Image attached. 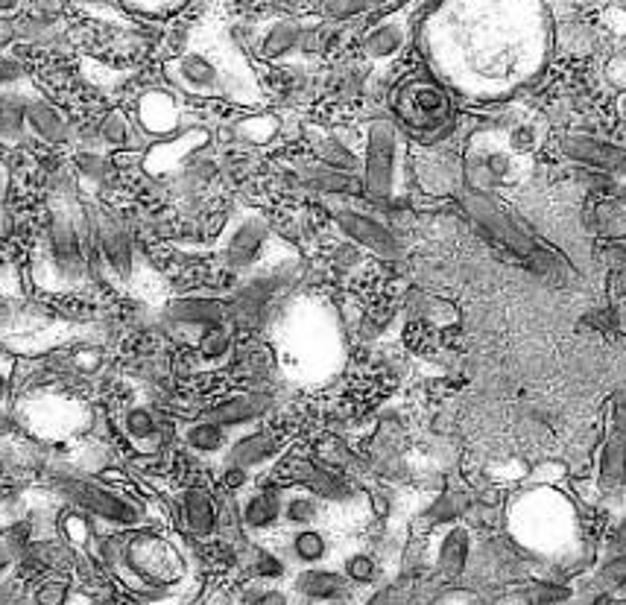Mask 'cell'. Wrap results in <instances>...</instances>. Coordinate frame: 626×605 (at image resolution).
<instances>
[{"label": "cell", "mask_w": 626, "mask_h": 605, "mask_svg": "<svg viewBox=\"0 0 626 605\" xmlns=\"http://www.w3.org/2000/svg\"><path fill=\"white\" fill-rule=\"evenodd\" d=\"M293 591L313 603H334V600H349L352 582L343 576V570L305 568L296 573Z\"/></svg>", "instance_id": "obj_15"}, {"label": "cell", "mask_w": 626, "mask_h": 605, "mask_svg": "<svg viewBox=\"0 0 626 605\" xmlns=\"http://www.w3.org/2000/svg\"><path fill=\"white\" fill-rule=\"evenodd\" d=\"M27 132L36 135L44 144H62L71 135L68 120L62 117V112L50 100H44L41 94L27 97Z\"/></svg>", "instance_id": "obj_21"}, {"label": "cell", "mask_w": 626, "mask_h": 605, "mask_svg": "<svg viewBox=\"0 0 626 605\" xmlns=\"http://www.w3.org/2000/svg\"><path fill=\"white\" fill-rule=\"evenodd\" d=\"M270 240H273V231H270V223L264 217H258V214L240 217L237 223L229 226L223 243H220L223 264L235 269V272L258 266L264 252L270 249Z\"/></svg>", "instance_id": "obj_8"}, {"label": "cell", "mask_w": 626, "mask_h": 605, "mask_svg": "<svg viewBox=\"0 0 626 605\" xmlns=\"http://www.w3.org/2000/svg\"><path fill=\"white\" fill-rule=\"evenodd\" d=\"M109 562L138 588H167L185 576L182 553L158 532H129L123 541H112Z\"/></svg>", "instance_id": "obj_3"}, {"label": "cell", "mask_w": 626, "mask_h": 605, "mask_svg": "<svg viewBox=\"0 0 626 605\" xmlns=\"http://www.w3.org/2000/svg\"><path fill=\"white\" fill-rule=\"evenodd\" d=\"M281 287H284V278L281 275H258V278H252L237 293L235 302L229 304L232 325H237V328H255L264 319L267 304L273 302V296Z\"/></svg>", "instance_id": "obj_13"}, {"label": "cell", "mask_w": 626, "mask_h": 605, "mask_svg": "<svg viewBox=\"0 0 626 605\" xmlns=\"http://www.w3.org/2000/svg\"><path fill=\"white\" fill-rule=\"evenodd\" d=\"M270 398L264 395V392H243V395H235V398H229V401H223V404H217V407H211L208 410V421H214V424H220V427H243V424H249V421H255V418H261L267 410H270Z\"/></svg>", "instance_id": "obj_22"}, {"label": "cell", "mask_w": 626, "mask_h": 605, "mask_svg": "<svg viewBox=\"0 0 626 605\" xmlns=\"http://www.w3.org/2000/svg\"><path fill=\"white\" fill-rule=\"evenodd\" d=\"M275 132H278V117L273 114H255L235 126L237 138L249 141V144H267V141H273Z\"/></svg>", "instance_id": "obj_36"}, {"label": "cell", "mask_w": 626, "mask_h": 605, "mask_svg": "<svg viewBox=\"0 0 626 605\" xmlns=\"http://www.w3.org/2000/svg\"><path fill=\"white\" fill-rule=\"evenodd\" d=\"M164 74L170 76L173 85H179L182 91L196 94V97H232L237 100L229 76L223 74V68L205 53H182L179 59L164 65Z\"/></svg>", "instance_id": "obj_7"}, {"label": "cell", "mask_w": 626, "mask_h": 605, "mask_svg": "<svg viewBox=\"0 0 626 605\" xmlns=\"http://www.w3.org/2000/svg\"><path fill=\"white\" fill-rule=\"evenodd\" d=\"M597 582H600L603 588H624L626 585V553L615 556L612 562H606V565H603V570H600V576H597Z\"/></svg>", "instance_id": "obj_42"}, {"label": "cell", "mask_w": 626, "mask_h": 605, "mask_svg": "<svg viewBox=\"0 0 626 605\" xmlns=\"http://www.w3.org/2000/svg\"><path fill=\"white\" fill-rule=\"evenodd\" d=\"M612 424L618 436H626V395H618L612 404Z\"/></svg>", "instance_id": "obj_46"}, {"label": "cell", "mask_w": 626, "mask_h": 605, "mask_svg": "<svg viewBox=\"0 0 626 605\" xmlns=\"http://www.w3.org/2000/svg\"><path fill=\"white\" fill-rule=\"evenodd\" d=\"M6 190H9V173L0 164V214H3V205H6Z\"/></svg>", "instance_id": "obj_48"}, {"label": "cell", "mask_w": 626, "mask_h": 605, "mask_svg": "<svg viewBox=\"0 0 626 605\" xmlns=\"http://www.w3.org/2000/svg\"><path fill=\"white\" fill-rule=\"evenodd\" d=\"M290 556L305 568H319L331 556V541L316 527H302L290 535Z\"/></svg>", "instance_id": "obj_27"}, {"label": "cell", "mask_w": 626, "mask_h": 605, "mask_svg": "<svg viewBox=\"0 0 626 605\" xmlns=\"http://www.w3.org/2000/svg\"><path fill=\"white\" fill-rule=\"evenodd\" d=\"M252 605H290V594L281 588H261L252 597Z\"/></svg>", "instance_id": "obj_44"}, {"label": "cell", "mask_w": 626, "mask_h": 605, "mask_svg": "<svg viewBox=\"0 0 626 605\" xmlns=\"http://www.w3.org/2000/svg\"><path fill=\"white\" fill-rule=\"evenodd\" d=\"M401 44H404V30L398 24H392V21H384V24H378L375 30L366 33L363 53L369 59H390V56H395L401 50Z\"/></svg>", "instance_id": "obj_33"}, {"label": "cell", "mask_w": 626, "mask_h": 605, "mask_svg": "<svg viewBox=\"0 0 626 605\" xmlns=\"http://www.w3.org/2000/svg\"><path fill=\"white\" fill-rule=\"evenodd\" d=\"M71 585L65 579H44L33 591V605H68Z\"/></svg>", "instance_id": "obj_39"}, {"label": "cell", "mask_w": 626, "mask_h": 605, "mask_svg": "<svg viewBox=\"0 0 626 605\" xmlns=\"http://www.w3.org/2000/svg\"><path fill=\"white\" fill-rule=\"evenodd\" d=\"M588 605H606V603H600V600H597V603H588Z\"/></svg>", "instance_id": "obj_51"}, {"label": "cell", "mask_w": 626, "mask_h": 605, "mask_svg": "<svg viewBox=\"0 0 626 605\" xmlns=\"http://www.w3.org/2000/svg\"><path fill=\"white\" fill-rule=\"evenodd\" d=\"M240 524L255 535L278 530L281 521V489H255L240 500Z\"/></svg>", "instance_id": "obj_16"}, {"label": "cell", "mask_w": 626, "mask_h": 605, "mask_svg": "<svg viewBox=\"0 0 626 605\" xmlns=\"http://www.w3.org/2000/svg\"><path fill=\"white\" fill-rule=\"evenodd\" d=\"M278 454H281V439L275 433H249V436H240L229 448L226 462L243 471H252V468L267 465Z\"/></svg>", "instance_id": "obj_23"}, {"label": "cell", "mask_w": 626, "mask_h": 605, "mask_svg": "<svg viewBox=\"0 0 626 605\" xmlns=\"http://www.w3.org/2000/svg\"><path fill=\"white\" fill-rule=\"evenodd\" d=\"M94 258V240L85 211L71 205H56L41 237V255L36 281L47 290H74L88 278Z\"/></svg>", "instance_id": "obj_1"}, {"label": "cell", "mask_w": 626, "mask_h": 605, "mask_svg": "<svg viewBox=\"0 0 626 605\" xmlns=\"http://www.w3.org/2000/svg\"><path fill=\"white\" fill-rule=\"evenodd\" d=\"M471 553H474V544H471L469 527L451 524L436 544V573L445 576V579L463 576L469 570Z\"/></svg>", "instance_id": "obj_17"}, {"label": "cell", "mask_w": 626, "mask_h": 605, "mask_svg": "<svg viewBox=\"0 0 626 605\" xmlns=\"http://www.w3.org/2000/svg\"><path fill=\"white\" fill-rule=\"evenodd\" d=\"M232 322H223V325H211V328H202L196 334V351L205 363H223L229 354H232Z\"/></svg>", "instance_id": "obj_31"}, {"label": "cell", "mask_w": 626, "mask_h": 605, "mask_svg": "<svg viewBox=\"0 0 626 605\" xmlns=\"http://www.w3.org/2000/svg\"><path fill=\"white\" fill-rule=\"evenodd\" d=\"M313 152H316L319 164H325L331 170H340V173H354L360 167V158L340 138H334L328 132L313 135Z\"/></svg>", "instance_id": "obj_30"}, {"label": "cell", "mask_w": 626, "mask_h": 605, "mask_svg": "<svg viewBox=\"0 0 626 605\" xmlns=\"http://www.w3.org/2000/svg\"><path fill=\"white\" fill-rule=\"evenodd\" d=\"M463 512V497L460 494H442L431 509H428V518L436 524H454Z\"/></svg>", "instance_id": "obj_40"}, {"label": "cell", "mask_w": 626, "mask_h": 605, "mask_svg": "<svg viewBox=\"0 0 626 605\" xmlns=\"http://www.w3.org/2000/svg\"><path fill=\"white\" fill-rule=\"evenodd\" d=\"M179 518H182V527L196 535V538H211L217 527H220V506H217V497L202 489V486H191V489H182L179 492Z\"/></svg>", "instance_id": "obj_14"}, {"label": "cell", "mask_w": 626, "mask_h": 605, "mask_svg": "<svg viewBox=\"0 0 626 605\" xmlns=\"http://www.w3.org/2000/svg\"><path fill=\"white\" fill-rule=\"evenodd\" d=\"M302 182H308L311 188L322 190V193H346V190L354 188L352 173H340V170H331L325 164L305 167L302 170Z\"/></svg>", "instance_id": "obj_34"}, {"label": "cell", "mask_w": 626, "mask_h": 605, "mask_svg": "<svg viewBox=\"0 0 626 605\" xmlns=\"http://www.w3.org/2000/svg\"><path fill=\"white\" fill-rule=\"evenodd\" d=\"M88 226H91V240H94V252L100 255V261L126 278L132 272V237L129 228L120 223L115 214L103 211V208H85Z\"/></svg>", "instance_id": "obj_10"}, {"label": "cell", "mask_w": 626, "mask_h": 605, "mask_svg": "<svg viewBox=\"0 0 626 605\" xmlns=\"http://www.w3.org/2000/svg\"><path fill=\"white\" fill-rule=\"evenodd\" d=\"M334 220H337L340 231L352 240L354 246H360V249L378 255V258H390V261L401 255V240L375 214L352 208V205H343V208H334Z\"/></svg>", "instance_id": "obj_9"}, {"label": "cell", "mask_w": 626, "mask_h": 605, "mask_svg": "<svg viewBox=\"0 0 626 605\" xmlns=\"http://www.w3.org/2000/svg\"><path fill=\"white\" fill-rule=\"evenodd\" d=\"M27 138V94L0 88V144L18 147Z\"/></svg>", "instance_id": "obj_24"}, {"label": "cell", "mask_w": 626, "mask_h": 605, "mask_svg": "<svg viewBox=\"0 0 626 605\" xmlns=\"http://www.w3.org/2000/svg\"><path fill=\"white\" fill-rule=\"evenodd\" d=\"M404 603H407V597H404V591H401V588H395V585H384V588H378L375 594H369L363 605H404Z\"/></svg>", "instance_id": "obj_43"}, {"label": "cell", "mask_w": 626, "mask_h": 605, "mask_svg": "<svg viewBox=\"0 0 626 605\" xmlns=\"http://www.w3.org/2000/svg\"><path fill=\"white\" fill-rule=\"evenodd\" d=\"M120 430L123 436L144 454H153L161 448V439H164V424L156 416L153 407H144V404H135V407H126L123 416H120Z\"/></svg>", "instance_id": "obj_19"}, {"label": "cell", "mask_w": 626, "mask_h": 605, "mask_svg": "<svg viewBox=\"0 0 626 605\" xmlns=\"http://www.w3.org/2000/svg\"><path fill=\"white\" fill-rule=\"evenodd\" d=\"M343 576H346L352 585H375L378 576H381V568H378L375 556L357 550L352 556H346V562H343Z\"/></svg>", "instance_id": "obj_37"}, {"label": "cell", "mask_w": 626, "mask_h": 605, "mask_svg": "<svg viewBox=\"0 0 626 605\" xmlns=\"http://www.w3.org/2000/svg\"><path fill=\"white\" fill-rule=\"evenodd\" d=\"M600 489L606 492H618L624 489L626 483V439L624 436H615L606 442L603 454H600Z\"/></svg>", "instance_id": "obj_29"}, {"label": "cell", "mask_w": 626, "mask_h": 605, "mask_svg": "<svg viewBox=\"0 0 626 605\" xmlns=\"http://www.w3.org/2000/svg\"><path fill=\"white\" fill-rule=\"evenodd\" d=\"M562 150L565 155L577 158V161H586L594 167H603V170H618L626 167V152L606 144V141H594V138H580V135H571L562 141Z\"/></svg>", "instance_id": "obj_25"}, {"label": "cell", "mask_w": 626, "mask_h": 605, "mask_svg": "<svg viewBox=\"0 0 626 605\" xmlns=\"http://www.w3.org/2000/svg\"><path fill=\"white\" fill-rule=\"evenodd\" d=\"M325 605H352V600H334V603H325Z\"/></svg>", "instance_id": "obj_50"}, {"label": "cell", "mask_w": 626, "mask_h": 605, "mask_svg": "<svg viewBox=\"0 0 626 605\" xmlns=\"http://www.w3.org/2000/svg\"><path fill=\"white\" fill-rule=\"evenodd\" d=\"M100 138L112 150H126L135 138V126L129 123V117L123 112H109L106 120L100 123Z\"/></svg>", "instance_id": "obj_35"}, {"label": "cell", "mask_w": 626, "mask_h": 605, "mask_svg": "<svg viewBox=\"0 0 626 605\" xmlns=\"http://www.w3.org/2000/svg\"><path fill=\"white\" fill-rule=\"evenodd\" d=\"M167 319L176 325H188V328H211V325H223L232 322L229 304L220 299H202V296H191V299H176L167 307Z\"/></svg>", "instance_id": "obj_18"}, {"label": "cell", "mask_w": 626, "mask_h": 605, "mask_svg": "<svg viewBox=\"0 0 626 605\" xmlns=\"http://www.w3.org/2000/svg\"><path fill=\"white\" fill-rule=\"evenodd\" d=\"M419 185L428 193H451L463 182V158L445 147H425L416 158Z\"/></svg>", "instance_id": "obj_12"}, {"label": "cell", "mask_w": 626, "mask_h": 605, "mask_svg": "<svg viewBox=\"0 0 626 605\" xmlns=\"http://www.w3.org/2000/svg\"><path fill=\"white\" fill-rule=\"evenodd\" d=\"M404 135L390 117H372L363 138V193L375 205H387L404 190Z\"/></svg>", "instance_id": "obj_4"}, {"label": "cell", "mask_w": 626, "mask_h": 605, "mask_svg": "<svg viewBox=\"0 0 626 605\" xmlns=\"http://www.w3.org/2000/svg\"><path fill=\"white\" fill-rule=\"evenodd\" d=\"M466 208H469V214L480 223V226L486 228L495 240H501L507 249H512L515 255H524V258H530L539 246L533 243V237H527V231L518 226V223H512V217L504 214V208L501 205H495L492 202V196H469V202H466Z\"/></svg>", "instance_id": "obj_11"}, {"label": "cell", "mask_w": 626, "mask_h": 605, "mask_svg": "<svg viewBox=\"0 0 626 605\" xmlns=\"http://www.w3.org/2000/svg\"><path fill=\"white\" fill-rule=\"evenodd\" d=\"M9 395H12V366L0 360V410L9 404Z\"/></svg>", "instance_id": "obj_45"}, {"label": "cell", "mask_w": 626, "mask_h": 605, "mask_svg": "<svg viewBox=\"0 0 626 605\" xmlns=\"http://www.w3.org/2000/svg\"><path fill=\"white\" fill-rule=\"evenodd\" d=\"M302 41H305V36H302V27H299V24H293V21H278L275 27H270V33L261 38V56H264V59H284V56L293 53Z\"/></svg>", "instance_id": "obj_32"}, {"label": "cell", "mask_w": 626, "mask_h": 605, "mask_svg": "<svg viewBox=\"0 0 626 605\" xmlns=\"http://www.w3.org/2000/svg\"><path fill=\"white\" fill-rule=\"evenodd\" d=\"M322 515V497L311 489H281V521L290 527H313Z\"/></svg>", "instance_id": "obj_26"}, {"label": "cell", "mask_w": 626, "mask_h": 605, "mask_svg": "<svg viewBox=\"0 0 626 605\" xmlns=\"http://www.w3.org/2000/svg\"><path fill=\"white\" fill-rule=\"evenodd\" d=\"M395 112L398 117L416 129V132H436L445 126L448 112H451V103H448V94L428 79H413L407 82L404 88H398L395 94Z\"/></svg>", "instance_id": "obj_6"}, {"label": "cell", "mask_w": 626, "mask_h": 605, "mask_svg": "<svg viewBox=\"0 0 626 605\" xmlns=\"http://www.w3.org/2000/svg\"><path fill=\"white\" fill-rule=\"evenodd\" d=\"M524 150L507 129H477L471 132L463 150V179L477 196H489L521 179Z\"/></svg>", "instance_id": "obj_2"}, {"label": "cell", "mask_w": 626, "mask_h": 605, "mask_svg": "<svg viewBox=\"0 0 626 605\" xmlns=\"http://www.w3.org/2000/svg\"><path fill=\"white\" fill-rule=\"evenodd\" d=\"M62 492L77 506L79 512H85L88 518L112 527V530L138 532L150 530L156 521V512L150 503L132 497V494L109 489L97 480H79V477H62Z\"/></svg>", "instance_id": "obj_5"}, {"label": "cell", "mask_w": 626, "mask_h": 605, "mask_svg": "<svg viewBox=\"0 0 626 605\" xmlns=\"http://www.w3.org/2000/svg\"><path fill=\"white\" fill-rule=\"evenodd\" d=\"M12 565H15V553H12L9 541H6V538H0V579L12 570Z\"/></svg>", "instance_id": "obj_47"}, {"label": "cell", "mask_w": 626, "mask_h": 605, "mask_svg": "<svg viewBox=\"0 0 626 605\" xmlns=\"http://www.w3.org/2000/svg\"><path fill=\"white\" fill-rule=\"evenodd\" d=\"M255 573L261 579H281L287 573V565H284V559L278 553L267 550V547H258L255 550Z\"/></svg>", "instance_id": "obj_41"}, {"label": "cell", "mask_w": 626, "mask_h": 605, "mask_svg": "<svg viewBox=\"0 0 626 605\" xmlns=\"http://www.w3.org/2000/svg\"><path fill=\"white\" fill-rule=\"evenodd\" d=\"M615 547H618V550H626V518L621 521L618 532H615Z\"/></svg>", "instance_id": "obj_49"}, {"label": "cell", "mask_w": 626, "mask_h": 605, "mask_svg": "<svg viewBox=\"0 0 626 605\" xmlns=\"http://www.w3.org/2000/svg\"><path fill=\"white\" fill-rule=\"evenodd\" d=\"M138 123L150 135H173L182 123L179 103L164 91H147L138 100Z\"/></svg>", "instance_id": "obj_20"}, {"label": "cell", "mask_w": 626, "mask_h": 605, "mask_svg": "<svg viewBox=\"0 0 626 605\" xmlns=\"http://www.w3.org/2000/svg\"><path fill=\"white\" fill-rule=\"evenodd\" d=\"M182 442L194 451V454H220L229 442V433L226 427L208 421V418H199L182 427Z\"/></svg>", "instance_id": "obj_28"}, {"label": "cell", "mask_w": 626, "mask_h": 605, "mask_svg": "<svg viewBox=\"0 0 626 605\" xmlns=\"http://www.w3.org/2000/svg\"><path fill=\"white\" fill-rule=\"evenodd\" d=\"M521 597L527 605H565L571 600V588L553 582H533Z\"/></svg>", "instance_id": "obj_38"}]
</instances>
